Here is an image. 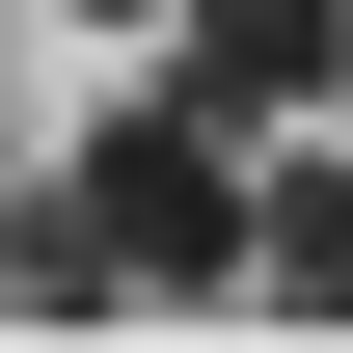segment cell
<instances>
[{"mask_svg":"<svg viewBox=\"0 0 353 353\" xmlns=\"http://www.w3.org/2000/svg\"><path fill=\"white\" fill-rule=\"evenodd\" d=\"M245 245H272V163H245V109L218 82H163V109H109L82 163H54V218H28V299L82 326V299H245Z\"/></svg>","mask_w":353,"mask_h":353,"instance_id":"obj_1","label":"cell"},{"mask_svg":"<svg viewBox=\"0 0 353 353\" xmlns=\"http://www.w3.org/2000/svg\"><path fill=\"white\" fill-rule=\"evenodd\" d=\"M163 54L218 82L245 136H299V109H353V0H163Z\"/></svg>","mask_w":353,"mask_h":353,"instance_id":"obj_2","label":"cell"},{"mask_svg":"<svg viewBox=\"0 0 353 353\" xmlns=\"http://www.w3.org/2000/svg\"><path fill=\"white\" fill-rule=\"evenodd\" d=\"M245 299H272V326H353V136H299V163H272V245H245Z\"/></svg>","mask_w":353,"mask_h":353,"instance_id":"obj_3","label":"cell"},{"mask_svg":"<svg viewBox=\"0 0 353 353\" xmlns=\"http://www.w3.org/2000/svg\"><path fill=\"white\" fill-rule=\"evenodd\" d=\"M82 28H163V0H82Z\"/></svg>","mask_w":353,"mask_h":353,"instance_id":"obj_4","label":"cell"}]
</instances>
